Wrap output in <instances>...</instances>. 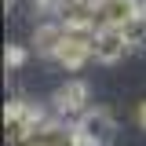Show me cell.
<instances>
[{"label": "cell", "instance_id": "cell-3", "mask_svg": "<svg viewBox=\"0 0 146 146\" xmlns=\"http://www.w3.org/2000/svg\"><path fill=\"white\" fill-rule=\"evenodd\" d=\"M146 0H99V29H124V22L139 15Z\"/></svg>", "mask_w": 146, "mask_h": 146}, {"label": "cell", "instance_id": "cell-6", "mask_svg": "<svg viewBox=\"0 0 146 146\" xmlns=\"http://www.w3.org/2000/svg\"><path fill=\"white\" fill-rule=\"evenodd\" d=\"M121 33H124L128 48H143V44H146V7L131 18V22H124V29H121Z\"/></svg>", "mask_w": 146, "mask_h": 146}, {"label": "cell", "instance_id": "cell-8", "mask_svg": "<svg viewBox=\"0 0 146 146\" xmlns=\"http://www.w3.org/2000/svg\"><path fill=\"white\" fill-rule=\"evenodd\" d=\"M135 124L146 131V102H139V110H135Z\"/></svg>", "mask_w": 146, "mask_h": 146}, {"label": "cell", "instance_id": "cell-7", "mask_svg": "<svg viewBox=\"0 0 146 146\" xmlns=\"http://www.w3.org/2000/svg\"><path fill=\"white\" fill-rule=\"evenodd\" d=\"M4 58H7V66H11V70H18V66L26 62V48H22V44H11Z\"/></svg>", "mask_w": 146, "mask_h": 146}, {"label": "cell", "instance_id": "cell-5", "mask_svg": "<svg viewBox=\"0 0 146 146\" xmlns=\"http://www.w3.org/2000/svg\"><path fill=\"white\" fill-rule=\"evenodd\" d=\"M62 40H66V26L62 22H40L33 29V51L44 55V58H55L58 48H62Z\"/></svg>", "mask_w": 146, "mask_h": 146}, {"label": "cell", "instance_id": "cell-4", "mask_svg": "<svg viewBox=\"0 0 146 146\" xmlns=\"http://www.w3.org/2000/svg\"><path fill=\"white\" fill-rule=\"evenodd\" d=\"M128 51H131V48H128V40H124L121 29H99V33H95V62L113 66V62H121Z\"/></svg>", "mask_w": 146, "mask_h": 146}, {"label": "cell", "instance_id": "cell-1", "mask_svg": "<svg viewBox=\"0 0 146 146\" xmlns=\"http://www.w3.org/2000/svg\"><path fill=\"white\" fill-rule=\"evenodd\" d=\"M44 124H48L44 110H36L33 102H26V99H11L7 110H4V131H7V139L15 146H22L26 139H33Z\"/></svg>", "mask_w": 146, "mask_h": 146}, {"label": "cell", "instance_id": "cell-2", "mask_svg": "<svg viewBox=\"0 0 146 146\" xmlns=\"http://www.w3.org/2000/svg\"><path fill=\"white\" fill-rule=\"evenodd\" d=\"M51 110L58 121H66V124H77L84 113H88V84L84 80H66V84H58V88L51 91Z\"/></svg>", "mask_w": 146, "mask_h": 146}, {"label": "cell", "instance_id": "cell-9", "mask_svg": "<svg viewBox=\"0 0 146 146\" xmlns=\"http://www.w3.org/2000/svg\"><path fill=\"white\" fill-rule=\"evenodd\" d=\"M4 4H7V7H11V4H15V0H4Z\"/></svg>", "mask_w": 146, "mask_h": 146}]
</instances>
